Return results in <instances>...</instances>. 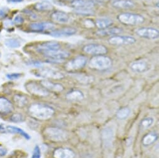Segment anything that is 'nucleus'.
<instances>
[{"mask_svg": "<svg viewBox=\"0 0 159 158\" xmlns=\"http://www.w3.org/2000/svg\"><path fill=\"white\" fill-rule=\"evenodd\" d=\"M8 10H7V8H3L0 10V19L5 18L8 14Z\"/></svg>", "mask_w": 159, "mask_h": 158, "instance_id": "40", "label": "nucleus"}, {"mask_svg": "<svg viewBox=\"0 0 159 158\" xmlns=\"http://www.w3.org/2000/svg\"><path fill=\"white\" fill-rule=\"evenodd\" d=\"M75 13L80 15H84V16H90L93 15L94 12L93 11V9H79V10H75Z\"/></svg>", "mask_w": 159, "mask_h": 158, "instance_id": "34", "label": "nucleus"}, {"mask_svg": "<svg viewBox=\"0 0 159 158\" xmlns=\"http://www.w3.org/2000/svg\"><path fill=\"white\" fill-rule=\"evenodd\" d=\"M83 50L85 53L94 55H104L108 52V49L105 46L99 44H88L83 47Z\"/></svg>", "mask_w": 159, "mask_h": 158, "instance_id": "10", "label": "nucleus"}, {"mask_svg": "<svg viewBox=\"0 0 159 158\" xmlns=\"http://www.w3.org/2000/svg\"><path fill=\"white\" fill-rule=\"evenodd\" d=\"M30 28L31 31L34 32H51L55 29V25L49 22H36L30 24Z\"/></svg>", "mask_w": 159, "mask_h": 158, "instance_id": "12", "label": "nucleus"}, {"mask_svg": "<svg viewBox=\"0 0 159 158\" xmlns=\"http://www.w3.org/2000/svg\"><path fill=\"white\" fill-rule=\"evenodd\" d=\"M51 19L56 23L60 24L67 23L70 20L69 15L64 11H53L50 16Z\"/></svg>", "mask_w": 159, "mask_h": 158, "instance_id": "16", "label": "nucleus"}, {"mask_svg": "<svg viewBox=\"0 0 159 158\" xmlns=\"http://www.w3.org/2000/svg\"><path fill=\"white\" fill-rule=\"evenodd\" d=\"M108 42L113 46H129L136 42V39L134 37L128 35H116L111 37Z\"/></svg>", "mask_w": 159, "mask_h": 158, "instance_id": "6", "label": "nucleus"}, {"mask_svg": "<svg viewBox=\"0 0 159 158\" xmlns=\"http://www.w3.org/2000/svg\"><path fill=\"white\" fill-rule=\"evenodd\" d=\"M60 44L57 41H47L44 42L37 46V50L39 52L44 50H57L60 49Z\"/></svg>", "mask_w": 159, "mask_h": 158, "instance_id": "19", "label": "nucleus"}, {"mask_svg": "<svg viewBox=\"0 0 159 158\" xmlns=\"http://www.w3.org/2000/svg\"><path fill=\"white\" fill-rule=\"evenodd\" d=\"M157 139V136L155 133H149L143 139V144L145 146H149L153 143Z\"/></svg>", "mask_w": 159, "mask_h": 158, "instance_id": "29", "label": "nucleus"}, {"mask_svg": "<svg viewBox=\"0 0 159 158\" xmlns=\"http://www.w3.org/2000/svg\"><path fill=\"white\" fill-rule=\"evenodd\" d=\"M6 133H17L22 136H23L25 139L29 140L31 139V136L24 130L22 129L14 126H6Z\"/></svg>", "mask_w": 159, "mask_h": 158, "instance_id": "25", "label": "nucleus"}, {"mask_svg": "<svg viewBox=\"0 0 159 158\" xmlns=\"http://www.w3.org/2000/svg\"><path fill=\"white\" fill-rule=\"evenodd\" d=\"M24 18L21 15H17L14 19V23L17 25H21L24 23Z\"/></svg>", "mask_w": 159, "mask_h": 158, "instance_id": "38", "label": "nucleus"}, {"mask_svg": "<svg viewBox=\"0 0 159 158\" xmlns=\"http://www.w3.org/2000/svg\"><path fill=\"white\" fill-rule=\"evenodd\" d=\"M88 62V59L83 55L77 56L66 63L65 68L68 71H74L81 69Z\"/></svg>", "mask_w": 159, "mask_h": 158, "instance_id": "8", "label": "nucleus"}, {"mask_svg": "<svg viewBox=\"0 0 159 158\" xmlns=\"http://www.w3.org/2000/svg\"><path fill=\"white\" fill-rule=\"evenodd\" d=\"M130 69L135 73H144L150 69L149 64L144 60H137L130 64Z\"/></svg>", "mask_w": 159, "mask_h": 158, "instance_id": "13", "label": "nucleus"}, {"mask_svg": "<svg viewBox=\"0 0 159 158\" xmlns=\"http://www.w3.org/2000/svg\"><path fill=\"white\" fill-rule=\"evenodd\" d=\"M112 24H113V21L109 18L98 19L95 22V26L100 30L108 28Z\"/></svg>", "mask_w": 159, "mask_h": 158, "instance_id": "26", "label": "nucleus"}, {"mask_svg": "<svg viewBox=\"0 0 159 158\" xmlns=\"http://www.w3.org/2000/svg\"><path fill=\"white\" fill-rule=\"evenodd\" d=\"M112 61L111 59L104 55H94L89 61V67L91 68L104 70L111 67Z\"/></svg>", "mask_w": 159, "mask_h": 158, "instance_id": "2", "label": "nucleus"}, {"mask_svg": "<svg viewBox=\"0 0 159 158\" xmlns=\"http://www.w3.org/2000/svg\"><path fill=\"white\" fill-rule=\"evenodd\" d=\"M44 134L48 139L52 141H63L67 138L66 133L62 129L56 128H48L44 130Z\"/></svg>", "mask_w": 159, "mask_h": 158, "instance_id": "5", "label": "nucleus"}, {"mask_svg": "<svg viewBox=\"0 0 159 158\" xmlns=\"http://www.w3.org/2000/svg\"><path fill=\"white\" fill-rule=\"evenodd\" d=\"M123 32L122 28L119 27H112L104 29L98 31L96 34L101 36H116L121 34Z\"/></svg>", "mask_w": 159, "mask_h": 158, "instance_id": "20", "label": "nucleus"}, {"mask_svg": "<svg viewBox=\"0 0 159 158\" xmlns=\"http://www.w3.org/2000/svg\"><path fill=\"white\" fill-rule=\"evenodd\" d=\"M135 6L132 0H115L112 7L117 9H131Z\"/></svg>", "mask_w": 159, "mask_h": 158, "instance_id": "23", "label": "nucleus"}, {"mask_svg": "<svg viewBox=\"0 0 159 158\" xmlns=\"http://www.w3.org/2000/svg\"><path fill=\"white\" fill-rule=\"evenodd\" d=\"M10 120L14 123H20L24 121V117L20 113H15L11 116Z\"/></svg>", "mask_w": 159, "mask_h": 158, "instance_id": "35", "label": "nucleus"}, {"mask_svg": "<svg viewBox=\"0 0 159 158\" xmlns=\"http://www.w3.org/2000/svg\"><path fill=\"white\" fill-rule=\"evenodd\" d=\"M55 158H74L75 154L72 151L66 148H58L54 152Z\"/></svg>", "mask_w": 159, "mask_h": 158, "instance_id": "22", "label": "nucleus"}, {"mask_svg": "<svg viewBox=\"0 0 159 158\" xmlns=\"http://www.w3.org/2000/svg\"><path fill=\"white\" fill-rule=\"evenodd\" d=\"M9 1L11 2H13V3H18V2H23V0H9Z\"/></svg>", "mask_w": 159, "mask_h": 158, "instance_id": "43", "label": "nucleus"}, {"mask_svg": "<svg viewBox=\"0 0 159 158\" xmlns=\"http://www.w3.org/2000/svg\"><path fill=\"white\" fill-rule=\"evenodd\" d=\"M28 64L30 65H31V66L36 67H41L43 65V63H41L39 61H37V60H31V61H29Z\"/></svg>", "mask_w": 159, "mask_h": 158, "instance_id": "39", "label": "nucleus"}, {"mask_svg": "<svg viewBox=\"0 0 159 158\" xmlns=\"http://www.w3.org/2000/svg\"><path fill=\"white\" fill-rule=\"evenodd\" d=\"M21 73H9L7 75V78L9 79V80L11 81H15L17 80L20 77H21Z\"/></svg>", "mask_w": 159, "mask_h": 158, "instance_id": "37", "label": "nucleus"}, {"mask_svg": "<svg viewBox=\"0 0 159 158\" xmlns=\"http://www.w3.org/2000/svg\"><path fill=\"white\" fill-rule=\"evenodd\" d=\"M154 122V119L152 118V117H147L145 118H144L142 122H141V125H142V126L143 128H150L153 123Z\"/></svg>", "mask_w": 159, "mask_h": 158, "instance_id": "32", "label": "nucleus"}, {"mask_svg": "<svg viewBox=\"0 0 159 158\" xmlns=\"http://www.w3.org/2000/svg\"><path fill=\"white\" fill-rule=\"evenodd\" d=\"M117 18L118 21L127 26H136L142 24L145 21V18L140 15L131 13H122L119 14Z\"/></svg>", "mask_w": 159, "mask_h": 158, "instance_id": "3", "label": "nucleus"}, {"mask_svg": "<svg viewBox=\"0 0 159 158\" xmlns=\"http://www.w3.org/2000/svg\"><path fill=\"white\" fill-rule=\"evenodd\" d=\"M5 125H0V133H6V128Z\"/></svg>", "mask_w": 159, "mask_h": 158, "instance_id": "42", "label": "nucleus"}, {"mask_svg": "<svg viewBox=\"0 0 159 158\" xmlns=\"http://www.w3.org/2000/svg\"><path fill=\"white\" fill-rule=\"evenodd\" d=\"M41 152L40 147L38 146H36L34 148L31 158H41Z\"/></svg>", "mask_w": 159, "mask_h": 158, "instance_id": "36", "label": "nucleus"}, {"mask_svg": "<svg viewBox=\"0 0 159 158\" xmlns=\"http://www.w3.org/2000/svg\"><path fill=\"white\" fill-rule=\"evenodd\" d=\"M40 84L47 90H51L54 92H61L63 91L64 87L60 84H56L48 80H43Z\"/></svg>", "mask_w": 159, "mask_h": 158, "instance_id": "18", "label": "nucleus"}, {"mask_svg": "<svg viewBox=\"0 0 159 158\" xmlns=\"http://www.w3.org/2000/svg\"><path fill=\"white\" fill-rule=\"evenodd\" d=\"M34 75L37 77L44 78H49V79H62L64 77V75L61 72L57 70L51 69V68H43L37 70L34 72Z\"/></svg>", "mask_w": 159, "mask_h": 158, "instance_id": "7", "label": "nucleus"}, {"mask_svg": "<svg viewBox=\"0 0 159 158\" xmlns=\"http://www.w3.org/2000/svg\"><path fill=\"white\" fill-rule=\"evenodd\" d=\"M77 33V30L74 28L66 27L58 30H53L49 33V35L54 37H63L72 36Z\"/></svg>", "mask_w": 159, "mask_h": 158, "instance_id": "15", "label": "nucleus"}, {"mask_svg": "<svg viewBox=\"0 0 159 158\" xmlns=\"http://www.w3.org/2000/svg\"><path fill=\"white\" fill-rule=\"evenodd\" d=\"M34 8L38 11H49L53 9V5L49 2L44 0L36 3L34 6Z\"/></svg>", "mask_w": 159, "mask_h": 158, "instance_id": "24", "label": "nucleus"}, {"mask_svg": "<svg viewBox=\"0 0 159 158\" xmlns=\"http://www.w3.org/2000/svg\"><path fill=\"white\" fill-rule=\"evenodd\" d=\"M76 78L78 81H80V82H82L84 84H89V83H91L93 81V78H92V77L86 76V75L76 76Z\"/></svg>", "mask_w": 159, "mask_h": 158, "instance_id": "33", "label": "nucleus"}, {"mask_svg": "<svg viewBox=\"0 0 159 158\" xmlns=\"http://www.w3.org/2000/svg\"><path fill=\"white\" fill-rule=\"evenodd\" d=\"M26 90L31 94L39 97H46L49 95V92L41 84H38L34 82H30L25 85Z\"/></svg>", "mask_w": 159, "mask_h": 158, "instance_id": "9", "label": "nucleus"}, {"mask_svg": "<svg viewBox=\"0 0 159 158\" xmlns=\"http://www.w3.org/2000/svg\"><path fill=\"white\" fill-rule=\"evenodd\" d=\"M28 112L33 118L41 120L51 118L54 113V109L51 107L40 103L31 105L29 108Z\"/></svg>", "mask_w": 159, "mask_h": 158, "instance_id": "1", "label": "nucleus"}, {"mask_svg": "<svg viewBox=\"0 0 159 158\" xmlns=\"http://www.w3.org/2000/svg\"><path fill=\"white\" fill-rule=\"evenodd\" d=\"M5 45L10 48H18L21 46V42L16 39H8L5 41Z\"/></svg>", "mask_w": 159, "mask_h": 158, "instance_id": "31", "label": "nucleus"}, {"mask_svg": "<svg viewBox=\"0 0 159 158\" xmlns=\"http://www.w3.org/2000/svg\"><path fill=\"white\" fill-rule=\"evenodd\" d=\"M130 110L129 108H123L117 113V117L120 120L126 119L130 115Z\"/></svg>", "mask_w": 159, "mask_h": 158, "instance_id": "30", "label": "nucleus"}, {"mask_svg": "<svg viewBox=\"0 0 159 158\" xmlns=\"http://www.w3.org/2000/svg\"><path fill=\"white\" fill-rule=\"evenodd\" d=\"M114 129L111 126L105 128L102 133V136L105 144H110L112 143L114 138Z\"/></svg>", "mask_w": 159, "mask_h": 158, "instance_id": "21", "label": "nucleus"}, {"mask_svg": "<svg viewBox=\"0 0 159 158\" xmlns=\"http://www.w3.org/2000/svg\"><path fill=\"white\" fill-rule=\"evenodd\" d=\"M13 100L15 103L20 108L25 107L28 103L27 97L23 95H15L13 97Z\"/></svg>", "mask_w": 159, "mask_h": 158, "instance_id": "28", "label": "nucleus"}, {"mask_svg": "<svg viewBox=\"0 0 159 158\" xmlns=\"http://www.w3.org/2000/svg\"><path fill=\"white\" fill-rule=\"evenodd\" d=\"M7 149L4 147H0V156H4L7 154Z\"/></svg>", "mask_w": 159, "mask_h": 158, "instance_id": "41", "label": "nucleus"}, {"mask_svg": "<svg viewBox=\"0 0 159 158\" xmlns=\"http://www.w3.org/2000/svg\"><path fill=\"white\" fill-rule=\"evenodd\" d=\"M84 96L83 93L81 91L77 90L70 91L66 95V98L68 100H72V101L81 100L84 99Z\"/></svg>", "mask_w": 159, "mask_h": 158, "instance_id": "27", "label": "nucleus"}, {"mask_svg": "<svg viewBox=\"0 0 159 158\" xmlns=\"http://www.w3.org/2000/svg\"><path fill=\"white\" fill-rule=\"evenodd\" d=\"M135 33L139 37L148 39H156L159 36V32L158 29L153 28H140L135 29Z\"/></svg>", "mask_w": 159, "mask_h": 158, "instance_id": "11", "label": "nucleus"}, {"mask_svg": "<svg viewBox=\"0 0 159 158\" xmlns=\"http://www.w3.org/2000/svg\"><path fill=\"white\" fill-rule=\"evenodd\" d=\"M13 105L10 100L5 97H0V114H9L13 111Z\"/></svg>", "mask_w": 159, "mask_h": 158, "instance_id": "17", "label": "nucleus"}, {"mask_svg": "<svg viewBox=\"0 0 159 158\" xmlns=\"http://www.w3.org/2000/svg\"><path fill=\"white\" fill-rule=\"evenodd\" d=\"M39 53L44 55L45 57L48 58L50 62H62L66 59H67L70 55V53L60 49L57 50H44L41 51Z\"/></svg>", "mask_w": 159, "mask_h": 158, "instance_id": "4", "label": "nucleus"}, {"mask_svg": "<svg viewBox=\"0 0 159 158\" xmlns=\"http://www.w3.org/2000/svg\"><path fill=\"white\" fill-rule=\"evenodd\" d=\"M96 3L93 0H72L70 6L75 10L93 9Z\"/></svg>", "mask_w": 159, "mask_h": 158, "instance_id": "14", "label": "nucleus"}]
</instances>
